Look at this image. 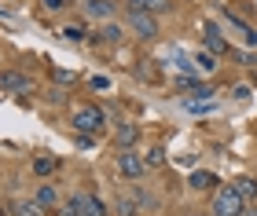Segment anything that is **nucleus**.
I'll return each instance as SVG.
<instances>
[{
  "label": "nucleus",
  "instance_id": "5",
  "mask_svg": "<svg viewBox=\"0 0 257 216\" xmlns=\"http://www.w3.org/2000/svg\"><path fill=\"white\" fill-rule=\"evenodd\" d=\"M118 168H121V176H128V180H140L147 165L140 162V158H136L133 150H121V154H118Z\"/></svg>",
  "mask_w": 257,
  "mask_h": 216
},
{
  "label": "nucleus",
  "instance_id": "22",
  "mask_svg": "<svg viewBox=\"0 0 257 216\" xmlns=\"http://www.w3.org/2000/svg\"><path fill=\"white\" fill-rule=\"evenodd\" d=\"M44 8H48V11H59V8H66V0H44Z\"/></svg>",
  "mask_w": 257,
  "mask_h": 216
},
{
  "label": "nucleus",
  "instance_id": "17",
  "mask_svg": "<svg viewBox=\"0 0 257 216\" xmlns=\"http://www.w3.org/2000/svg\"><path fill=\"white\" fill-rule=\"evenodd\" d=\"M144 165H147V168H158V165H166V154H162L158 146H155V150H147V158H144Z\"/></svg>",
  "mask_w": 257,
  "mask_h": 216
},
{
  "label": "nucleus",
  "instance_id": "16",
  "mask_svg": "<svg viewBox=\"0 0 257 216\" xmlns=\"http://www.w3.org/2000/svg\"><path fill=\"white\" fill-rule=\"evenodd\" d=\"M15 216H41V206H37V202H19Z\"/></svg>",
  "mask_w": 257,
  "mask_h": 216
},
{
  "label": "nucleus",
  "instance_id": "20",
  "mask_svg": "<svg viewBox=\"0 0 257 216\" xmlns=\"http://www.w3.org/2000/svg\"><path fill=\"white\" fill-rule=\"evenodd\" d=\"M118 212H121V216H136L140 209H136V202H128V198H118Z\"/></svg>",
  "mask_w": 257,
  "mask_h": 216
},
{
  "label": "nucleus",
  "instance_id": "3",
  "mask_svg": "<svg viewBox=\"0 0 257 216\" xmlns=\"http://www.w3.org/2000/svg\"><path fill=\"white\" fill-rule=\"evenodd\" d=\"M103 106H92V103H85V106H77L74 110V128L81 132V136H88V132H99L103 128Z\"/></svg>",
  "mask_w": 257,
  "mask_h": 216
},
{
  "label": "nucleus",
  "instance_id": "19",
  "mask_svg": "<svg viewBox=\"0 0 257 216\" xmlns=\"http://www.w3.org/2000/svg\"><path fill=\"white\" fill-rule=\"evenodd\" d=\"M37 206H55V190L52 187H41L37 190Z\"/></svg>",
  "mask_w": 257,
  "mask_h": 216
},
{
  "label": "nucleus",
  "instance_id": "4",
  "mask_svg": "<svg viewBox=\"0 0 257 216\" xmlns=\"http://www.w3.org/2000/svg\"><path fill=\"white\" fill-rule=\"evenodd\" d=\"M128 15H158V11H169V0H125Z\"/></svg>",
  "mask_w": 257,
  "mask_h": 216
},
{
  "label": "nucleus",
  "instance_id": "14",
  "mask_svg": "<svg viewBox=\"0 0 257 216\" xmlns=\"http://www.w3.org/2000/svg\"><path fill=\"white\" fill-rule=\"evenodd\" d=\"M191 187L195 190H209V187H217V176L213 172H195L191 176Z\"/></svg>",
  "mask_w": 257,
  "mask_h": 216
},
{
  "label": "nucleus",
  "instance_id": "10",
  "mask_svg": "<svg viewBox=\"0 0 257 216\" xmlns=\"http://www.w3.org/2000/svg\"><path fill=\"white\" fill-rule=\"evenodd\" d=\"M114 140H118V146H121V150H128V146H133V143L140 140V128H136V124H121Z\"/></svg>",
  "mask_w": 257,
  "mask_h": 216
},
{
  "label": "nucleus",
  "instance_id": "11",
  "mask_svg": "<svg viewBox=\"0 0 257 216\" xmlns=\"http://www.w3.org/2000/svg\"><path fill=\"white\" fill-rule=\"evenodd\" d=\"M85 8H88V15H96V18L114 15V0H85Z\"/></svg>",
  "mask_w": 257,
  "mask_h": 216
},
{
  "label": "nucleus",
  "instance_id": "18",
  "mask_svg": "<svg viewBox=\"0 0 257 216\" xmlns=\"http://www.w3.org/2000/svg\"><path fill=\"white\" fill-rule=\"evenodd\" d=\"M195 62H198V70H209V74L217 70V55H209V52H202V55H198Z\"/></svg>",
  "mask_w": 257,
  "mask_h": 216
},
{
  "label": "nucleus",
  "instance_id": "8",
  "mask_svg": "<svg viewBox=\"0 0 257 216\" xmlns=\"http://www.w3.org/2000/svg\"><path fill=\"white\" fill-rule=\"evenodd\" d=\"M206 48H209V55H224V52H228V44H224V37L217 33V26H206Z\"/></svg>",
  "mask_w": 257,
  "mask_h": 216
},
{
  "label": "nucleus",
  "instance_id": "13",
  "mask_svg": "<svg viewBox=\"0 0 257 216\" xmlns=\"http://www.w3.org/2000/svg\"><path fill=\"white\" fill-rule=\"evenodd\" d=\"M55 168H59V162H55V158H48V154H41L37 162H33V172H37V176H52Z\"/></svg>",
  "mask_w": 257,
  "mask_h": 216
},
{
  "label": "nucleus",
  "instance_id": "24",
  "mask_svg": "<svg viewBox=\"0 0 257 216\" xmlns=\"http://www.w3.org/2000/svg\"><path fill=\"white\" fill-rule=\"evenodd\" d=\"M0 216H4V209H0Z\"/></svg>",
  "mask_w": 257,
  "mask_h": 216
},
{
  "label": "nucleus",
  "instance_id": "1",
  "mask_svg": "<svg viewBox=\"0 0 257 216\" xmlns=\"http://www.w3.org/2000/svg\"><path fill=\"white\" fill-rule=\"evenodd\" d=\"M246 212V202L239 198V190L235 187H220L217 190V198H213V216H242Z\"/></svg>",
  "mask_w": 257,
  "mask_h": 216
},
{
  "label": "nucleus",
  "instance_id": "15",
  "mask_svg": "<svg viewBox=\"0 0 257 216\" xmlns=\"http://www.w3.org/2000/svg\"><path fill=\"white\" fill-rule=\"evenodd\" d=\"M99 40H107V44H118V40H121V30H118V26H107V30L99 33V37H92V44H99Z\"/></svg>",
  "mask_w": 257,
  "mask_h": 216
},
{
  "label": "nucleus",
  "instance_id": "21",
  "mask_svg": "<svg viewBox=\"0 0 257 216\" xmlns=\"http://www.w3.org/2000/svg\"><path fill=\"white\" fill-rule=\"evenodd\" d=\"M63 37H66V40H81V37H85V30H81V26H66Z\"/></svg>",
  "mask_w": 257,
  "mask_h": 216
},
{
  "label": "nucleus",
  "instance_id": "23",
  "mask_svg": "<svg viewBox=\"0 0 257 216\" xmlns=\"http://www.w3.org/2000/svg\"><path fill=\"white\" fill-rule=\"evenodd\" d=\"M242 216H257V209H246V212H242Z\"/></svg>",
  "mask_w": 257,
  "mask_h": 216
},
{
  "label": "nucleus",
  "instance_id": "12",
  "mask_svg": "<svg viewBox=\"0 0 257 216\" xmlns=\"http://www.w3.org/2000/svg\"><path fill=\"white\" fill-rule=\"evenodd\" d=\"M184 110H188V114H213L217 103H213V99H184Z\"/></svg>",
  "mask_w": 257,
  "mask_h": 216
},
{
  "label": "nucleus",
  "instance_id": "6",
  "mask_svg": "<svg viewBox=\"0 0 257 216\" xmlns=\"http://www.w3.org/2000/svg\"><path fill=\"white\" fill-rule=\"evenodd\" d=\"M0 88L4 92H30V77L19 74V70H4L0 74Z\"/></svg>",
  "mask_w": 257,
  "mask_h": 216
},
{
  "label": "nucleus",
  "instance_id": "2",
  "mask_svg": "<svg viewBox=\"0 0 257 216\" xmlns=\"http://www.w3.org/2000/svg\"><path fill=\"white\" fill-rule=\"evenodd\" d=\"M63 216H107V206L96 194H74L63 206Z\"/></svg>",
  "mask_w": 257,
  "mask_h": 216
},
{
  "label": "nucleus",
  "instance_id": "7",
  "mask_svg": "<svg viewBox=\"0 0 257 216\" xmlns=\"http://www.w3.org/2000/svg\"><path fill=\"white\" fill-rule=\"evenodd\" d=\"M128 22H133V30L140 33V37H158V22H155V15H128Z\"/></svg>",
  "mask_w": 257,
  "mask_h": 216
},
{
  "label": "nucleus",
  "instance_id": "9",
  "mask_svg": "<svg viewBox=\"0 0 257 216\" xmlns=\"http://www.w3.org/2000/svg\"><path fill=\"white\" fill-rule=\"evenodd\" d=\"M231 187L239 190V198H242V202L257 198V180H253V176H239V180H235V184H231Z\"/></svg>",
  "mask_w": 257,
  "mask_h": 216
}]
</instances>
